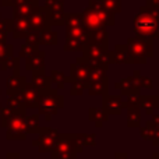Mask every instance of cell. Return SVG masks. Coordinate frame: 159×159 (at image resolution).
<instances>
[{
  "label": "cell",
  "instance_id": "obj_1",
  "mask_svg": "<svg viewBox=\"0 0 159 159\" xmlns=\"http://www.w3.org/2000/svg\"><path fill=\"white\" fill-rule=\"evenodd\" d=\"M159 16L148 6L140 8V13L134 17V32L135 38L152 42L159 36Z\"/></svg>",
  "mask_w": 159,
  "mask_h": 159
},
{
  "label": "cell",
  "instance_id": "obj_2",
  "mask_svg": "<svg viewBox=\"0 0 159 159\" xmlns=\"http://www.w3.org/2000/svg\"><path fill=\"white\" fill-rule=\"evenodd\" d=\"M84 145L77 134H60L59 141L50 152L52 159H74L77 154L82 152Z\"/></svg>",
  "mask_w": 159,
  "mask_h": 159
},
{
  "label": "cell",
  "instance_id": "obj_3",
  "mask_svg": "<svg viewBox=\"0 0 159 159\" xmlns=\"http://www.w3.org/2000/svg\"><path fill=\"white\" fill-rule=\"evenodd\" d=\"M64 106V98L57 92V89L50 88V89L41 92L38 102V110L41 115L45 116L48 121L52 119V116L57 115L59 110L63 109Z\"/></svg>",
  "mask_w": 159,
  "mask_h": 159
},
{
  "label": "cell",
  "instance_id": "obj_4",
  "mask_svg": "<svg viewBox=\"0 0 159 159\" xmlns=\"http://www.w3.org/2000/svg\"><path fill=\"white\" fill-rule=\"evenodd\" d=\"M127 49L130 53L131 64H145L147 60L154 55L152 42L143 41L140 38H130L127 41Z\"/></svg>",
  "mask_w": 159,
  "mask_h": 159
},
{
  "label": "cell",
  "instance_id": "obj_5",
  "mask_svg": "<svg viewBox=\"0 0 159 159\" xmlns=\"http://www.w3.org/2000/svg\"><path fill=\"white\" fill-rule=\"evenodd\" d=\"M59 131L56 129H50V127H43L39 129L38 131V138L32 141L35 147H38L39 152H52L53 148L56 147L59 141Z\"/></svg>",
  "mask_w": 159,
  "mask_h": 159
},
{
  "label": "cell",
  "instance_id": "obj_6",
  "mask_svg": "<svg viewBox=\"0 0 159 159\" xmlns=\"http://www.w3.org/2000/svg\"><path fill=\"white\" fill-rule=\"evenodd\" d=\"M27 135V115L16 113L7 124V140H25Z\"/></svg>",
  "mask_w": 159,
  "mask_h": 159
},
{
  "label": "cell",
  "instance_id": "obj_7",
  "mask_svg": "<svg viewBox=\"0 0 159 159\" xmlns=\"http://www.w3.org/2000/svg\"><path fill=\"white\" fill-rule=\"evenodd\" d=\"M91 67L84 57L77 59L75 63L70 64V74L67 75V82H81V84H89Z\"/></svg>",
  "mask_w": 159,
  "mask_h": 159
},
{
  "label": "cell",
  "instance_id": "obj_8",
  "mask_svg": "<svg viewBox=\"0 0 159 159\" xmlns=\"http://www.w3.org/2000/svg\"><path fill=\"white\" fill-rule=\"evenodd\" d=\"M116 89L120 91L121 95L130 96V95H138L141 89L140 85V71H134V74L127 78H123L120 82L115 85Z\"/></svg>",
  "mask_w": 159,
  "mask_h": 159
},
{
  "label": "cell",
  "instance_id": "obj_9",
  "mask_svg": "<svg viewBox=\"0 0 159 159\" xmlns=\"http://www.w3.org/2000/svg\"><path fill=\"white\" fill-rule=\"evenodd\" d=\"M30 22L31 28L34 31H38V32H42L48 28H52L49 24V18H48V11L43 6H39L35 8V11L30 16Z\"/></svg>",
  "mask_w": 159,
  "mask_h": 159
},
{
  "label": "cell",
  "instance_id": "obj_10",
  "mask_svg": "<svg viewBox=\"0 0 159 159\" xmlns=\"http://www.w3.org/2000/svg\"><path fill=\"white\" fill-rule=\"evenodd\" d=\"M32 32L30 17H13V31L11 35L14 39H24Z\"/></svg>",
  "mask_w": 159,
  "mask_h": 159
},
{
  "label": "cell",
  "instance_id": "obj_11",
  "mask_svg": "<svg viewBox=\"0 0 159 159\" xmlns=\"http://www.w3.org/2000/svg\"><path fill=\"white\" fill-rule=\"evenodd\" d=\"M82 20H84V25L87 27L88 31H95L99 28H106L105 24L102 22L99 14L96 13V10L88 3V6L85 7V10L82 11Z\"/></svg>",
  "mask_w": 159,
  "mask_h": 159
},
{
  "label": "cell",
  "instance_id": "obj_12",
  "mask_svg": "<svg viewBox=\"0 0 159 159\" xmlns=\"http://www.w3.org/2000/svg\"><path fill=\"white\" fill-rule=\"evenodd\" d=\"M102 109L107 115H120L124 109V101L119 95H105L102 102Z\"/></svg>",
  "mask_w": 159,
  "mask_h": 159
},
{
  "label": "cell",
  "instance_id": "obj_13",
  "mask_svg": "<svg viewBox=\"0 0 159 159\" xmlns=\"http://www.w3.org/2000/svg\"><path fill=\"white\" fill-rule=\"evenodd\" d=\"M45 52L36 50L25 59V69L31 73H45Z\"/></svg>",
  "mask_w": 159,
  "mask_h": 159
},
{
  "label": "cell",
  "instance_id": "obj_14",
  "mask_svg": "<svg viewBox=\"0 0 159 159\" xmlns=\"http://www.w3.org/2000/svg\"><path fill=\"white\" fill-rule=\"evenodd\" d=\"M48 11V18H49V24L52 25H64L66 22L67 13L64 11V3L63 0H59L53 7L46 8Z\"/></svg>",
  "mask_w": 159,
  "mask_h": 159
},
{
  "label": "cell",
  "instance_id": "obj_15",
  "mask_svg": "<svg viewBox=\"0 0 159 159\" xmlns=\"http://www.w3.org/2000/svg\"><path fill=\"white\" fill-rule=\"evenodd\" d=\"M36 7H39L36 0H17L13 6V11L16 17H30Z\"/></svg>",
  "mask_w": 159,
  "mask_h": 159
},
{
  "label": "cell",
  "instance_id": "obj_16",
  "mask_svg": "<svg viewBox=\"0 0 159 159\" xmlns=\"http://www.w3.org/2000/svg\"><path fill=\"white\" fill-rule=\"evenodd\" d=\"M22 93H24V99H25V105H27V109H35L38 107V102H39V92L32 84L27 82V85L22 89Z\"/></svg>",
  "mask_w": 159,
  "mask_h": 159
},
{
  "label": "cell",
  "instance_id": "obj_17",
  "mask_svg": "<svg viewBox=\"0 0 159 159\" xmlns=\"http://www.w3.org/2000/svg\"><path fill=\"white\" fill-rule=\"evenodd\" d=\"M140 109H143L148 116L155 115V110H159V96L157 95H141Z\"/></svg>",
  "mask_w": 159,
  "mask_h": 159
},
{
  "label": "cell",
  "instance_id": "obj_18",
  "mask_svg": "<svg viewBox=\"0 0 159 159\" xmlns=\"http://www.w3.org/2000/svg\"><path fill=\"white\" fill-rule=\"evenodd\" d=\"M25 85H27V78L24 75H20V74L10 75L7 78V95L21 92Z\"/></svg>",
  "mask_w": 159,
  "mask_h": 159
},
{
  "label": "cell",
  "instance_id": "obj_19",
  "mask_svg": "<svg viewBox=\"0 0 159 159\" xmlns=\"http://www.w3.org/2000/svg\"><path fill=\"white\" fill-rule=\"evenodd\" d=\"M7 106L11 110H14L16 113H27V105H25V99H24V93L18 92V93H13L8 95L7 98Z\"/></svg>",
  "mask_w": 159,
  "mask_h": 159
},
{
  "label": "cell",
  "instance_id": "obj_20",
  "mask_svg": "<svg viewBox=\"0 0 159 159\" xmlns=\"http://www.w3.org/2000/svg\"><path fill=\"white\" fill-rule=\"evenodd\" d=\"M89 4L92 6V7L96 10V13L99 14V17H101L102 22L105 24V27H107V25H115V13H112V11L106 10V8H105L103 6L99 4L96 0H91Z\"/></svg>",
  "mask_w": 159,
  "mask_h": 159
},
{
  "label": "cell",
  "instance_id": "obj_21",
  "mask_svg": "<svg viewBox=\"0 0 159 159\" xmlns=\"http://www.w3.org/2000/svg\"><path fill=\"white\" fill-rule=\"evenodd\" d=\"M31 84H32L39 92H45V91L52 88L50 77H48L45 73H32V82H31Z\"/></svg>",
  "mask_w": 159,
  "mask_h": 159
},
{
  "label": "cell",
  "instance_id": "obj_22",
  "mask_svg": "<svg viewBox=\"0 0 159 159\" xmlns=\"http://www.w3.org/2000/svg\"><path fill=\"white\" fill-rule=\"evenodd\" d=\"M66 31H67V38L77 39V41L82 42L84 45H87L89 42V31L87 30L85 25L75 27V28H66Z\"/></svg>",
  "mask_w": 159,
  "mask_h": 159
},
{
  "label": "cell",
  "instance_id": "obj_23",
  "mask_svg": "<svg viewBox=\"0 0 159 159\" xmlns=\"http://www.w3.org/2000/svg\"><path fill=\"white\" fill-rule=\"evenodd\" d=\"M113 53V63L117 64H131V59H130V53L127 49V45H117L115 48V50H112Z\"/></svg>",
  "mask_w": 159,
  "mask_h": 159
},
{
  "label": "cell",
  "instance_id": "obj_24",
  "mask_svg": "<svg viewBox=\"0 0 159 159\" xmlns=\"http://www.w3.org/2000/svg\"><path fill=\"white\" fill-rule=\"evenodd\" d=\"M87 89L89 95H102V96L107 95V78L101 80V81L89 82Z\"/></svg>",
  "mask_w": 159,
  "mask_h": 159
},
{
  "label": "cell",
  "instance_id": "obj_25",
  "mask_svg": "<svg viewBox=\"0 0 159 159\" xmlns=\"http://www.w3.org/2000/svg\"><path fill=\"white\" fill-rule=\"evenodd\" d=\"M59 42V35L57 32L52 31V28H48V30L42 31L41 36H39V45H45V46H53V45H57Z\"/></svg>",
  "mask_w": 159,
  "mask_h": 159
},
{
  "label": "cell",
  "instance_id": "obj_26",
  "mask_svg": "<svg viewBox=\"0 0 159 159\" xmlns=\"http://www.w3.org/2000/svg\"><path fill=\"white\" fill-rule=\"evenodd\" d=\"M89 42L107 48V31H106V28H99V30H95V31H89Z\"/></svg>",
  "mask_w": 159,
  "mask_h": 159
},
{
  "label": "cell",
  "instance_id": "obj_27",
  "mask_svg": "<svg viewBox=\"0 0 159 159\" xmlns=\"http://www.w3.org/2000/svg\"><path fill=\"white\" fill-rule=\"evenodd\" d=\"M50 81H52V88L60 91L66 87L67 84V77L64 75V73L59 71V70H52L50 71Z\"/></svg>",
  "mask_w": 159,
  "mask_h": 159
},
{
  "label": "cell",
  "instance_id": "obj_28",
  "mask_svg": "<svg viewBox=\"0 0 159 159\" xmlns=\"http://www.w3.org/2000/svg\"><path fill=\"white\" fill-rule=\"evenodd\" d=\"M89 120L95 123L96 127H102V124L107 120L109 115L103 112V109H98V107H91L89 109Z\"/></svg>",
  "mask_w": 159,
  "mask_h": 159
},
{
  "label": "cell",
  "instance_id": "obj_29",
  "mask_svg": "<svg viewBox=\"0 0 159 159\" xmlns=\"http://www.w3.org/2000/svg\"><path fill=\"white\" fill-rule=\"evenodd\" d=\"M13 69L14 73L13 74H18V69H20V59L18 57H14V56H11V57L6 59L4 61H2L0 63V70H10Z\"/></svg>",
  "mask_w": 159,
  "mask_h": 159
},
{
  "label": "cell",
  "instance_id": "obj_30",
  "mask_svg": "<svg viewBox=\"0 0 159 159\" xmlns=\"http://www.w3.org/2000/svg\"><path fill=\"white\" fill-rule=\"evenodd\" d=\"M127 124H129V127L140 126V107L127 109Z\"/></svg>",
  "mask_w": 159,
  "mask_h": 159
},
{
  "label": "cell",
  "instance_id": "obj_31",
  "mask_svg": "<svg viewBox=\"0 0 159 159\" xmlns=\"http://www.w3.org/2000/svg\"><path fill=\"white\" fill-rule=\"evenodd\" d=\"M106 71H107V67H103V66L91 67L89 82H93V81H101V80L107 78V77H106Z\"/></svg>",
  "mask_w": 159,
  "mask_h": 159
},
{
  "label": "cell",
  "instance_id": "obj_32",
  "mask_svg": "<svg viewBox=\"0 0 159 159\" xmlns=\"http://www.w3.org/2000/svg\"><path fill=\"white\" fill-rule=\"evenodd\" d=\"M101 6H103L106 10L117 14L121 10V0H96Z\"/></svg>",
  "mask_w": 159,
  "mask_h": 159
},
{
  "label": "cell",
  "instance_id": "obj_33",
  "mask_svg": "<svg viewBox=\"0 0 159 159\" xmlns=\"http://www.w3.org/2000/svg\"><path fill=\"white\" fill-rule=\"evenodd\" d=\"M66 28H75L82 27L84 25V20H82V14H67L66 22H64Z\"/></svg>",
  "mask_w": 159,
  "mask_h": 159
},
{
  "label": "cell",
  "instance_id": "obj_34",
  "mask_svg": "<svg viewBox=\"0 0 159 159\" xmlns=\"http://www.w3.org/2000/svg\"><path fill=\"white\" fill-rule=\"evenodd\" d=\"M27 129L28 134H38L39 131V116L38 115H31L27 116Z\"/></svg>",
  "mask_w": 159,
  "mask_h": 159
},
{
  "label": "cell",
  "instance_id": "obj_35",
  "mask_svg": "<svg viewBox=\"0 0 159 159\" xmlns=\"http://www.w3.org/2000/svg\"><path fill=\"white\" fill-rule=\"evenodd\" d=\"M14 115H16V112H14V110H11L8 106L0 107V126L7 129L8 121L11 120V117H13Z\"/></svg>",
  "mask_w": 159,
  "mask_h": 159
},
{
  "label": "cell",
  "instance_id": "obj_36",
  "mask_svg": "<svg viewBox=\"0 0 159 159\" xmlns=\"http://www.w3.org/2000/svg\"><path fill=\"white\" fill-rule=\"evenodd\" d=\"M85 45L82 42L77 41V39H71V38H66V43H64V50L66 52H78V50L84 49Z\"/></svg>",
  "mask_w": 159,
  "mask_h": 159
},
{
  "label": "cell",
  "instance_id": "obj_37",
  "mask_svg": "<svg viewBox=\"0 0 159 159\" xmlns=\"http://www.w3.org/2000/svg\"><path fill=\"white\" fill-rule=\"evenodd\" d=\"M14 53L13 45H8L7 42H0V63L4 61L6 59L11 57Z\"/></svg>",
  "mask_w": 159,
  "mask_h": 159
},
{
  "label": "cell",
  "instance_id": "obj_38",
  "mask_svg": "<svg viewBox=\"0 0 159 159\" xmlns=\"http://www.w3.org/2000/svg\"><path fill=\"white\" fill-rule=\"evenodd\" d=\"M155 134H157V130H155V127L149 123V120L145 123V126L141 127V137H143L144 140L152 141L155 138Z\"/></svg>",
  "mask_w": 159,
  "mask_h": 159
},
{
  "label": "cell",
  "instance_id": "obj_39",
  "mask_svg": "<svg viewBox=\"0 0 159 159\" xmlns=\"http://www.w3.org/2000/svg\"><path fill=\"white\" fill-rule=\"evenodd\" d=\"M36 50H39L38 45H31V43L25 42L24 46H21V50H20V57L27 59L28 56H31L34 52H36Z\"/></svg>",
  "mask_w": 159,
  "mask_h": 159
},
{
  "label": "cell",
  "instance_id": "obj_40",
  "mask_svg": "<svg viewBox=\"0 0 159 159\" xmlns=\"http://www.w3.org/2000/svg\"><path fill=\"white\" fill-rule=\"evenodd\" d=\"M141 95H130L127 96V101L124 102V109H131V107H140Z\"/></svg>",
  "mask_w": 159,
  "mask_h": 159
},
{
  "label": "cell",
  "instance_id": "obj_41",
  "mask_svg": "<svg viewBox=\"0 0 159 159\" xmlns=\"http://www.w3.org/2000/svg\"><path fill=\"white\" fill-rule=\"evenodd\" d=\"M13 31V18L11 20H2L0 18V32L10 35Z\"/></svg>",
  "mask_w": 159,
  "mask_h": 159
},
{
  "label": "cell",
  "instance_id": "obj_42",
  "mask_svg": "<svg viewBox=\"0 0 159 159\" xmlns=\"http://www.w3.org/2000/svg\"><path fill=\"white\" fill-rule=\"evenodd\" d=\"M78 138L84 147L95 144V134H78Z\"/></svg>",
  "mask_w": 159,
  "mask_h": 159
},
{
  "label": "cell",
  "instance_id": "obj_43",
  "mask_svg": "<svg viewBox=\"0 0 159 159\" xmlns=\"http://www.w3.org/2000/svg\"><path fill=\"white\" fill-rule=\"evenodd\" d=\"M88 85L87 84H81V82H73V88L70 91V95H82L85 89H87Z\"/></svg>",
  "mask_w": 159,
  "mask_h": 159
},
{
  "label": "cell",
  "instance_id": "obj_44",
  "mask_svg": "<svg viewBox=\"0 0 159 159\" xmlns=\"http://www.w3.org/2000/svg\"><path fill=\"white\" fill-rule=\"evenodd\" d=\"M39 36H41V32L32 30V32L25 38V42H27V43H31V45H38L39 46Z\"/></svg>",
  "mask_w": 159,
  "mask_h": 159
},
{
  "label": "cell",
  "instance_id": "obj_45",
  "mask_svg": "<svg viewBox=\"0 0 159 159\" xmlns=\"http://www.w3.org/2000/svg\"><path fill=\"white\" fill-rule=\"evenodd\" d=\"M140 85H141V88L151 89V88H152V80L151 78H147V77H141V75H140Z\"/></svg>",
  "mask_w": 159,
  "mask_h": 159
},
{
  "label": "cell",
  "instance_id": "obj_46",
  "mask_svg": "<svg viewBox=\"0 0 159 159\" xmlns=\"http://www.w3.org/2000/svg\"><path fill=\"white\" fill-rule=\"evenodd\" d=\"M149 123L155 127V130H157V131H159V113H157V115H152V119L149 120Z\"/></svg>",
  "mask_w": 159,
  "mask_h": 159
},
{
  "label": "cell",
  "instance_id": "obj_47",
  "mask_svg": "<svg viewBox=\"0 0 159 159\" xmlns=\"http://www.w3.org/2000/svg\"><path fill=\"white\" fill-rule=\"evenodd\" d=\"M16 2L17 0H0V6L2 7H13L14 4H16Z\"/></svg>",
  "mask_w": 159,
  "mask_h": 159
},
{
  "label": "cell",
  "instance_id": "obj_48",
  "mask_svg": "<svg viewBox=\"0 0 159 159\" xmlns=\"http://www.w3.org/2000/svg\"><path fill=\"white\" fill-rule=\"evenodd\" d=\"M57 2H59V0H45L43 7L45 8H50V7H53V6H55Z\"/></svg>",
  "mask_w": 159,
  "mask_h": 159
},
{
  "label": "cell",
  "instance_id": "obj_49",
  "mask_svg": "<svg viewBox=\"0 0 159 159\" xmlns=\"http://www.w3.org/2000/svg\"><path fill=\"white\" fill-rule=\"evenodd\" d=\"M7 159H20V154L18 152H8Z\"/></svg>",
  "mask_w": 159,
  "mask_h": 159
},
{
  "label": "cell",
  "instance_id": "obj_50",
  "mask_svg": "<svg viewBox=\"0 0 159 159\" xmlns=\"http://www.w3.org/2000/svg\"><path fill=\"white\" fill-rule=\"evenodd\" d=\"M115 157H116V159H127V157H129V155L124 154V152H123V154H121V152H117Z\"/></svg>",
  "mask_w": 159,
  "mask_h": 159
},
{
  "label": "cell",
  "instance_id": "obj_51",
  "mask_svg": "<svg viewBox=\"0 0 159 159\" xmlns=\"http://www.w3.org/2000/svg\"><path fill=\"white\" fill-rule=\"evenodd\" d=\"M149 159H159V152H154V154H152V158H149Z\"/></svg>",
  "mask_w": 159,
  "mask_h": 159
},
{
  "label": "cell",
  "instance_id": "obj_52",
  "mask_svg": "<svg viewBox=\"0 0 159 159\" xmlns=\"http://www.w3.org/2000/svg\"><path fill=\"white\" fill-rule=\"evenodd\" d=\"M0 107H2V105H0Z\"/></svg>",
  "mask_w": 159,
  "mask_h": 159
},
{
  "label": "cell",
  "instance_id": "obj_53",
  "mask_svg": "<svg viewBox=\"0 0 159 159\" xmlns=\"http://www.w3.org/2000/svg\"><path fill=\"white\" fill-rule=\"evenodd\" d=\"M36 2H39V0H36Z\"/></svg>",
  "mask_w": 159,
  "mask_h": 159
},
{
  "label": "cell",
  "instance_id": "obj_54",
  "mask_svg": "<svg viewBox=\"0 0 159 159\" xmlns=\"http://www.w3.org/2000/svg\"><path fill=\"white\" fill-rule=\"evenodd\" d=\"M158 96H159V93H158Z\"/></svg>",
  "mask_w": 159,
  "mask_h": 159
}]
</instances>
